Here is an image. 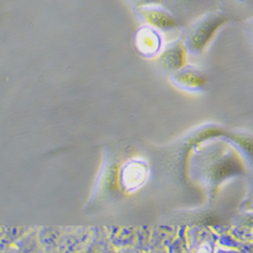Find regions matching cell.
Listing matches in <instances>:
<instances>
[{
	"label": "cell",
	"mask_w": 253,
	"mask_h": 253,
	"mask_svg": "<svg viewBox=\"0 0 253 253\" xmlns=\"http://www.w3.org/2000/svg\"><path fill=\"white\" fill-rule=\"evenodd\" d=\"M228 20V16L221 9H215L206 12L188 23L182 40L186 53L193 56L201 55L218 30Z\"/></svg>",
	"instance_id": "1"
},
{
	"label": "cell",
	"mask_w": 253,
	"mask_h": 253,
	"mask_svg": "<svg viewBox=\"0 0 253 253\" xmlns=\"http://www.w3.org/2000/svg\"><path fill=\"white\" fill-rule=\"evenodd\" d=\"M161 4L172 13L180 26H186L208 11L219 9L218 0H161Z\"/></svg>",
	"instance_id": "2"
},
{
	"label": "cell",
	"mask_w": 253,
	"mask_h": 253,
	"mask_svg": "<svg viewBox=\"0 0 253 253\" xmlns=\"http://www.w3.org/2000/svg\"><path fill=\"white\" fill-rule=\"evenodd\" d=\"M135 14L145 25L150 26L158 31H173L180 27L172 13L162 4L136 9Z\"/></svg>",
	"instance_id": "3"
},
{
	"label": "cell",
	"mask_w": 253,
	"mask_h": 253,
	"mask_svg": "<svg viewBox=\"0 0 253 253\" xmlns=\"http://www.w3.org/2000/svg\"><path fill=\"white\" fill-rule=\"evenodd\" d=\"M186 54L182 41H175L164 48L157 59V63L165 71H179L184 66Z\"/></svg>",
	"instance_id": "4"
},
{
	"label": "cell",
	"mask_w": 253,
	"mask_h": 253,
	"mask_svg": "<svg viewBox=\"0 0 253 253\" xmlns=\"http://www.w3.org/2000/svg\"><path fill=\"white\" fill-rule=\"evenodd\" d=\"M135 45L137 50L145 56H153L160 52L162 39L159 31L145 25L136 33Z\"/></svg>",
	"instance_id": "5"
},
{
	"label": "cell",
	"mask_w": 253,
	"mask_h": 253,
	"mask_svg": "<svg viewBox=\"0 0 253 253\" xmlns=\"http://www.w3.org/2000/svg\"><path fill=\"white\" fill-rule=\"evenodd\" d=\"M218 5L228 18L234 17L244 22L253 16V0H218Z\"/></svg>",
	"instance_id": "6"
},
{
	"label": "cell",
	"mask_w": 253,
	"mask_h": 253,
	"mask_svg": "<svg viewBox=\"0 0 253 253\" xmlns=\"http://www.w3.org/2000/svg\"><path fill=\"white\" fill-rule=\"evenodd\" d=\"M125 1L128 3L134 10L150 6V5H156L161 4V0H125Z\"/></svg>",
	"instance_id": "7"
},
{
	"label": "cell",
	"mask_w": 253,
	"mask_h": 253,
	"mask_svg": "<svg viewBox=\"0 0 253 253\" xmlns=\"http://www.w3.org/2000/svg\"><path fill=\"white\" fill-rule=\"evenodd\" d=\"M243 28L245 36L253 48V16L245 19L243 22Z\"/></svg>",
	"instance_id": "8"
}]
</instances>
